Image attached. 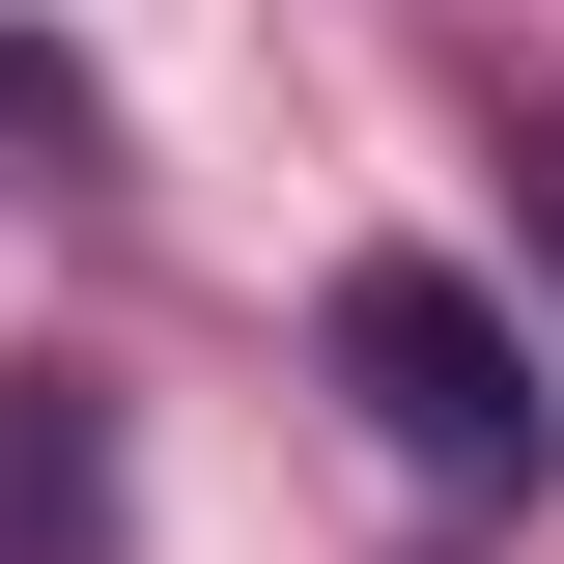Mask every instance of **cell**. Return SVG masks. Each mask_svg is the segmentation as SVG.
Segmentation results:
<instances>
[{"instance_id":"obj_1","label":"cell","mask_w":564,"mask_h":564,"mask_svg":"<svg viewBox=\"0 0 564 564\" xmlns=\"http://www.w3.org/2000/svg\"><path fill=\"white\" fill-rule=\"evenodd\" d=\"M339 395L395 423L452 508H536V480H564V395H536V339H508L452 254H339Z\"/></svg>"},{"instance_id":"obj_2","label":"cell","mask_w":564,"mask_h":564,"mask_svg":"<svg viewBox=\"0 0 564 564\" xmlns=\"http://www.w3.org/2000/svg\"><path fill=\"white\" fill-rule=\"evenodd\" d=\"M113 395H85V367H0V564H113Z\"/></svg>"},{"instance_id":"obj_3","label":"cell","mask_w":564,"mask_h":564,"mask_svg":"<svg viewBox=\"0 0 564 564\" xmlns=\"http://www.w3.org/2000/svg\"><path fill=\"white\" fill-rule=\"evenodd\" d=\"M0 141H29V170H85V141H113V113H85V57H57V29H0Z\"/></svg>"},{"instance_id":"obj_4","label":"cell","mask_w":564,"mask_h":564,"mask_svg":"<svg viewBox=\"0 0 564 564\" xmlns=\"http://www.w3.org/2000/svg\"><path fill=\"white\" fill-rule=\"evenodd\" d=\"M508 198H536V254H564V141H536V170H508Z\"/></svg>"}]
</instances>
